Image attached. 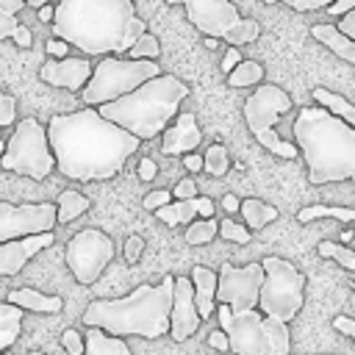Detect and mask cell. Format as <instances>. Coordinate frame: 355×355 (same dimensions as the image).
Wrapping results in <instances>:
<instances>
[{
    "label": "cell",
    "mask_w": 355,
    "mask_h": 355,
    "mask_svg": "<svg viewBox=\"0 0 355 355\" xmlns=\"http://www.w3.org/2000/svg\"><path fill=\"white\" fill-rule=\"evenodd\" d=\"M311 97H313V100H316V105H322L324 111H330V114L341 116L344 122L355 125V105H352L347 97H341V94H336V92L324 89V86H316V89L311 92Z\"/></svg>",
    "instance_id": "obj_27"
},
{
    "label": "cell",
    "mask_w": 355,
    "mask_h": 355,
    "mask_svg": "<svg viewBox=\"0 0 355 355\" xmlns=\"http://www.w3.org/2000/svg\"><path fill=\"white\" fill-rule=\"evenodd\" d=\"M183 239H186V244H191V247H200V244L214 241V239H216V219H214V216H200V222L191 219Z\"/></svg>",
    "instance_id": "obj_30"
},
{
    "label": "cell",
    "mask_w": 355,
    "mask_h": 355,
    "mask_svg": "<svg viewBox=\"0 0 355 355\" xmlns=\"http://www.w3.org/2000/svg\"><path fill=\"white\" fill-rule=\"evenodd\" d=\"M28 355H44V352H36V349H33V352H28Z\"/></svg>",
    "instance_id": "obj_58"
},
{
    "label": "cell",
    "mask_w": 355,
    "mask_h": 355,
    "mask_svg": "<svg viewBox=\"0 0 355 355\" xmlns=\"http://www.w3.org/2000/svg\"><path fill=\"white\" fill-rule=\"evenodd\" d=\"M17 122V100L8 92H0V128H11Z\"/></svg>",
    "instance_id": "obj_35"
},
{
    "label": "cell",
    "mask_w": 355,
    "mask_h": 355,
    "mask_svg": "<svg viewBox=\"0 0 355 355\" xmlns=\"http://www.w3.org/2000/svg\"><path fill=\"white\" fill-rule=\"evenodd\" d=\"M216 236H222L225 241H233V244H250V230L241 222H233V219L216 222Z\"/></svg>",
    "instance_id": "obj_34"
},
{
    "label": "cell",
    "mask_w": 355,
    "mask_h": 355,
    "mask_svg": "<svg viewBox=\"0 0 355 355\" xmlns=\"http://www.w3.org/2000/svg\"><path fill=\"white\" fill-rule=\"evenodd\" d=\"M136 172H139L141 180H153V178L158 175V164H155L153 158H141L139 166H136Z\"/></svg>",
    "instance_id": "obj_46"
},
{
    "label": "cell",
    "mask_w": 355,
    "mask_h": 355,
    "mask_svg": "<svg viewBox=\"0 0 355 355\" xmlns=\"http://www.w3.org/2000/svg\"><path fill=\"white\" fill-rule=\"evenodd\" d=\"M0 8L3 11H11V14H19L25 8V0H0Z\"/></svg>",
    "instance_id": "obj_53"
},
{
    "label": "cell",
    "mask_w": 355,
    "mask_h": 355,
    "mask_svg": "<svg viewBox=\"0 0 355 355\" xmlns=\"http://www.w3.org/2000/svg\"><path fill=\"white\" fill-rule=\"evenodd\" d=\"M55 227V205L53 202H22L11 205L0 200V241L44 233Z\"/></svg>",
    "instance_id": "obj_13"
},
{
    "label": "cell",
    "mask_w": 355,
    "mask_h": 355,
    "mask_svg": "<svg viewBox=\"0 0 355 355\" xmlns=\"http://www.w3.org/2000/svg\"><path fill=\"white\" fill-rule=\"evenodd\" d=\"M200 313L194 308V288L191 280L178 275L172 280V302H169V336L175 341H186L191 333H197L200 327Z\"/></svg>",
    "instance_id": "obj_15"
},
{
    "label": "cell",
    "mask_w": 355,
    "mask_h": 355,
    "mask_svg": "<svg viewBox=\"0 0 355 355\" xmlns=\"http://www.w3.org/2000/svg\"><path fill=\"white\" fill-rule=\"evenodd\" d=\"M8 39H14V44H17V47H22V50H28V47L33 44V33H31L22 22H17V28L11 31V36H8Z\"/></svg>",
    "instance_id": "obj_41"
},
{
    "label": "cell",
    "mask_w": 355,
    "mask_h": 355,
    "mask_svg": "<svg viewBox=\"0 0 355 355\" xmlns=\"http://www.w3.org/2000/svg\"><path fill=\"white\" fill-rule=\"evenodd\" d=\"M341 19H338V31L344 33V36H349V39H355V8H349V11H344V14H338Z\"/></svg>",
    "instance_id": "obj_42"
},
{
    "label": "cell",
    "mask_w": 355,
    "mask_h": 355,
    "mask_svg": "<svg viewBox=\"0 0 355 355\" xmlns=\"http://www.w3.org/2000/svg\"><path fill=\"white\" fill-rule=\"evenodd\" d=\"M42 3H53V0H25V8H39Z\"/></svg>",
    "instance_id": "obj_56"
},
{
    "label": "cell",
    "mask_w": 355,
    "mask_h": 355,
    "mask_svg": "<svg viewBox=\"0 0 355 355\" xmlns=\"http://www.w3.org/2000/svg\"><path fill=\"white\" fill-rule=\"evenodd\" d=\"M172 200V194L166 191V189H155V191H150L144 200H141V205L147 208V211H155V208H161V205H166Z\"/></svg>",
    "instance_id": "obj_40"
},
{
    "label": "cell",
    "mask_w": 355,
    "mask_h": 355,
    "mask_svg": "<svg viewBox=\"0 0 355 355\" xmlns=\"http://www.w3.org/2000/svg\"><path fill=\"white\" fill-rule=\"evenodd\" d=\"M316 250H319V255L322 258H333V261H338L344 269H355V252H352V247H347V244H336V241H319L316 244Z\"/></svg>",
    "instance_id": "obj_32"
},
{
    "label": "cell",
    "mask_w": 355,
    "mask_h": 355,
    "mask_svg": "<svg viewBox=\"0 0 355 355\" xmlns=\"http://www.w3.org/2000/svg\"><path fill=\"white\" fill-rule=\"evenodd\" d=\"M239 61H241V53H239V47H236V44H227V50L222 53V72L227 75V72H230V69H233Z\"/></svg>",
    "instance_id": "obj_45"
},
{
    "label": "cell",
    "mask_w": 355,
    "mask_h": 355,
    "mask_svg": "<svg viewBox=\"0 0 355 355\" xmlns=\"http://www.w3.org/2000/svg\"><path fill=\"white\" fill-rule=\"evenodd\" d=\"M183 166H186L189 172H200V169H202V155H197L194 150H191V153H183Z\"/></svg>",
    "instance_id": "obj_49"
},
{
    "label": "cell",
    "mask_w": 355,
    "mask_h": 355,
    "mask_svg": "<svg viewBox=\"0 0 355 355\" xmlns=\"http://www.w3.org/2000/svg\"><path fill=\"white\" fill-rule=\"evenodd\" d=\"M0 130H3V128H0Z\"/></svg>",
    "instance_id": "obj_61"
},
{
    "label": "cell",
    "mask_w": 355,
    "mask_h": 355,
    "mask_svg": "<svg viewBox=\"0 0 355 355\" xmlns=\"http://www.w3.org/2000/svg\"><path fill=\"white\" fill-rule=\"evenodd\" d=\"M208 344L214 347V349H227V336H225V330H214L211 336H208Z\"/></svg>",
    "instance_id": "obj_50"
},
{
    "label": "cell",
    "mask_w": 355,
    "mask_h": 355,
    "mask_svg": "<svg viewBox=\"0 0 355 355\" xmlns=\"http://www.w3.org/2000/svg\"><path fill=\"white\" fill-rule=\"evenodd\" d=\"M55 169L72 180H111L139 150V139L105 119L94 105L55 114L47 122Z\"/></svg>",
    "instance_id": "obj_1"
},
{
    "label": "cell",
    "mask_w": 355,
    "mask_h": 355,
    "mask_svg": "<svg viewBox=\"0 0 355 355\" xmlns=\"http://www.w3.org/2000/svg\"><path fill=\"white\" fill-rule=\"evenodd\" d=\"M92 75V61L83 55H61V58H50L42 64L39 78L55 89H67V92H80L86 78Z\"/></svg>",
    "instance_id": "obj_17"
},
{
    "label": "cell",
    "mask_w": 355,
    "mask_h": 355,
    "mask_svg": "<svg viewBox=\"0 0 355 355\" xmlns=\"http://www.w3.org/2000/svg\"><path fill=\"white\" fill-rule=\"evenodd\" d=\"M61 347H64L69 355H83V336H80L78 330L67 327V330L61 333Z\"/></svg>",
    "instance_id": "obj_36"
},
{
    "label": "cell",
    "mask_w": 355,
    "mask_h": 355,
    "mask_svg": "<svg viewBox=\"0 0 355 355\" xmlns=\"http://www.w3.org/2000/svg\"><path fill=\"white\" fill-rule=\"evenodd\" d=\"M175 275H164L158 286H136L119 300H92L83 311V324L103 327L111 336H141L158 338L169 330V302H172Z\"/></svg>",
    "instance_id": "obj_4"
},
{
    "label": "cell",
    "mask_w": 355,
    "mask_h": 355,
    "mask_svg": "<svg viewBox=\"0 0 355 355\" xmlns=\"http://www.w3.org/2000/svg\"><path fill=\"white\" fill-rule=\"evenodd\" d=\"M341 241H352V230H341Z\"/></svg>",
    "instance_id": "obj_57"
},
{
    "label": "cell",
    "mask_w": 355,
    "mask_h": 355,
    "mask_svg": "<svg viewBox=\"0 0 355 355\" xmlns=\"http://www.w3.org/2000/svg\"><path fill=\"white\" fill-rule=\"evenodd\" d=\"M216 214V205H214V200H208V197H200V211H197V216H214Z\"/></svg>",
    "instance_id": "obj_51"
},
{
    "label": "cell",
    "mask_w": 355,
    "mask_h": 355,
    "mask_svg": "<svg viewBox=\"0 0 355 355\" xmlns=\"http://www.w3.org/2000/svg\"><path fill=\"white\" fill-rule=\"evenodd\" d=\"M222 208H225L227 214L239 211V197H236V194H225V197H222Z\"/></svg>",
    "instance_id": "obj_54"
},
{
    "label": "cell",
    "mask_w": 355,
    "mask_h": 355,
    "mask_svg": "<svg viewBox=\"0 0 355 355\" xmlns=\"http://www.w3.org/2000/svg\"><path fill=\"white\" fill-rule=\"evenodd\" d=\"M161 67L155 58H119V55H105L97 64H92V75L86 78L80 97L86 105H100L108 100H116L144 83L147 78L158 75Z\"/></svg>",
    "instance_id": "obj_7"
},
{
    "label": "cell",
    "mask_w": 355,
    "mask_h": 355,
    "mask_svg": "<svg viewBox=\"0 0 355 355\" xmlns=\"http://www.w3.org/2000/svg\"><path fill=\"white\" fill-rule=\"evenodd\" d=\"M89 205H92V200L86 194H80L78 189H64L55 202V225H67V222L78 219L80 214L89 211Z\"/></svg>",
    "instance_id": "obj_25"
},
{
    "label": "cell",
    "mask_w": 355,
    "mask_h": 355,
    "mask_svg": "<svg viewBox=\"0 0 355 355\" xmlns=\"http://www.w3.org/2000/svg\"><path fill=\"white\" fill-rule=\"evenodd\" d=\"M50 22L53 36L83 55H125L147 31V22L133 11V0H58Z\"/></svg>",
    "instance_id": "obj_2"
},
{
    "label": "cell",
    "mask_w": 355,
    "mask_h": 355,
    "mask_svg": "<svg viewBox=\"0 0 355 355\" xmlns=\"http://www.w3.org/2000/svg\"><path fill=\"white\" fill-rule=\"evenodd\" d=\"M3 144H6V141H3V139H0V153H3Z\"/></svg>",
    "instance_id": "obj_59"
},
{
    "label": "cell",
    "mask_w": 355,
    "mask_h": 355,
    "mask_svg": "<svg viewBox=\"0 0 355 355\" xmlns=\"http://www.w3.org/2000/svg\"><path fill=\"white\" fill-rule=\"evenodd\" d=\"M263 3H286L294 11H322L333 0H263Z\"/></svg>",
    "instance_id": "obj_37"
},
{
    "label": "cell",
    "mask_w": 355,
    "mask_h": 355,
    "mask_svg": "<svg viewBox=\"0 0 355 355\" xmlns=\"http://www.w3.org/2000/svg\"><path fill=\"white\" fill-rule=\"evenodd\" d=\"M333 327H336V330H338V333H344V336H349V338H352V336H355V322H352V319H349V316H344V313H341V316H336V319H333Z\"/></svg>",
    "instance_id": "obj_47"
},
{
    "label": "cell",
    "mask_w": 355,
    "mask_h": 355,
    "mask_svg": "<svg viewBox=\"0 0 355 355\" xmlns=\"http://www.w3.org/2000/svg\"><path fill=\"white\" fill-rule=\"evenodd\" d=\"M0 355H8V352H6V349H3V352H0Z\"/></svg>",
    "instance_id": "obj_60"
},
{
    "label": "cell",
    "mask_w": 355,
    "mask_h": 355,
    "mask_svg": "<svg viewBox=\"0 0 355 355\" xmlns=\"http://www.w3.org/2000/svg\"><path fill=\"white\" fill-rule=\"evenodd\" d=\"M263 78V67L258 61H250V58H241L230 72H227V86L233 89H244V86H258Z\"/></svg>",
    "instance_id": "obj_28"
},
{
    "label": "cell",
    "mask_w": 355,
    "mask_h": 355,
    "mask_svg": "<svg viewBox=\"0 0 355 355\" xmlns=\"http://www.w3.org/2000/svg\"><path fill=\"white\" fill-rule=\"evenodd\" d=\"M125 55L128 58H155L158 61V55H161V44H158V39L153 36V33H139V39L125 50Z\"/></svg>",
    "instance_id": "obj_33"
},
{
    "label": "cell",
    "mask_w": 355,
    "mask_h": 355,
    "mask_svg": "<svg viewBox=\"0 0 355 355\" xmlns=\"http://www.w3.org/2000/svg\"><path fill=\"white\" fill-rule=\"evenodd\" d=\"M291 139L308 164L313 186L349 180L355 175V125L322 105H305L297 111Z\"/></svg>",
    "instance_id": "obj_3"
},
{
    "label": "cell",
    "mask_w": 355,
    "mask_h": 355,
    "mask_svg": "<svg viewBox=\"0 0 355 355\" xmlns=\"http://www.w3.org/2000/svg\"><path fill=\"white\" fill-rule=\"evenodd\" d=\"M6 300L33 313H58L64 308V300L58 294H42L36 288H11Z\"/></svg>",
    "instance_id": "obj_20"
},
{
    "label": "cell",
    "mask_w": 355,
    "mask_h": 355,
    "mask_svg": "<svg viewBox=\"0 0 355 355\" xmlns=\"http://www.w3.org/2000/svg\"><path fill=\"white\" fill-rule=\"evenodd\" d=\"M239 211L244 216L241 225L247 230H261L263 225H269V222H275L280 216V211L275 205H269V202H263L258 197H244V202H239Z\"/></svg>",
    "instance_id": "obj_24"
},
{
    "label": "cell",
    "mask_w": 355,
    "mask_h": 355,
    "mask_svg": "<svg viewBox=\"0 0 355 355\" xmlns=\"http://www.w3.org/2000/svg\"><path fill=\"white\" fill-rule=\"evenodd\" d=\"M324 216H333L338 222H352L355 208H349V205H308L297 214L300 222H313V219H324Z\"/></svg>",
    "instance_id": "obj_29"
},
{
    "label": "cell",
    "mask_w": 355,
    "mask_h": 355,
    "mask_svg": "<svg viewBox=\"0 0 355 355\" xmlns=\"http://www.w3.org/2000/svg\"><path fill=\"white\" fill-rule=\"evenodd\" d=\"M208 50H216V44H219V39L216 36H205V42H202Z\"/></svg>",
    "instance_id": "obj_55"
},
{
    "label": "cell",
    "mask_w": 355,
    "mask_h": 355,
    "mask_svg": "<svg viewBox=\"0 0 355 355\" xmlns=\"http://www.w3.org/2000/svg\"><path fill=\"white\" fill-rule=\"evenodd\" d=\"M202 141V130L197 125V116L191 111H180L172 116V122L161 130V153L164 155H183L197 150Z\"/></svg>",
    "instance_id": "obj_18"
},
{
    "label": "cell",
    "mask_w": 355,
    "mask_h": 355,
    "mask_svg": "<svg viewBox=\"0 0 355 355\" xmlns=\"http://www.w3.org/2000/svg\"><path fill=\"white\" fill-rule=\"evenodd\" d=\"M64 258H67L72 277L83 286H92L105 272V266L114 261V241L108 233L97 227H86V230H78L67 241Z\"/></svg>",
    "instance_id": "obj_11"
},
{
    "label": "cell",
    "mask_w": 355,
    "mask_h": 355,
    "mask_svg": "<svg viewBox=\"0 0 355 355\" xmlns=\"http://www.w3.org/2000/svg\"><path fill=\"white\" fill-rule=\"evenodd\" d=\"M288 111H291V97H288V92H283L275 83H258V89L244 100V122H247L250 133L255 136V141L261 147H266L272 155L291 161L300 153H297L294 141H288L277 133V122Z\"/></svg>",
    "instance_id": "obj_6"
},
{
    "label": "cell",
    "mask_w": 355,
    "mask_h": 355,
    "mask_svg": "<svg viewBox=\"0 0 355 355\" xmlns=\"http://www.w3.org/2000/svg\"><path fill=\"white\" fill-rule=\"evenodd\" d=\"M22 333V308L3 300L0 302V352L8 349Z\"/></svg>",
    "instance_id": "obj_26"
},
{
    "label": "cell",
    "mask_w": 355,
    "mask_h": 355,
    "mask_svg": "<svg viewBox=\"0 0 355 355\" xmlns=\"http://www.w3.org/2000/svg\"><path fill=\"white\" fill-rule=\"evenodd\" d=\"M86 327L89 330L83 333V355H130V347L125 344L122 336H111L94 324Z\"/></svg>",
    "instance_id": "obj_21"
},
{
    "label": "cell",
    "mask_w": 355,
    "mask_h": 355,
    "mask_svg": "<svg viewBox=\"0 0 355 355\" xmlns=\"http://www.w3.org/2000/svg\"><path fill=\"white\" fill-rule=\"evenodd\" d=\"M222 330L227 336V352H233V355H272L269 336L263 327V313L258 308L233 311L230 322Z\"/></svg>",
    "instance_id": "obj_14"
},
{
    "label": "cell",
    "mask_w": 355,
    "mask_h": 355,
    "mask_svg": "<svg viewBox=\"0 0 355 355\" xmlns=\"http://www.w3.org/2000/svg\"><path fill=\"white\" fill-rule=\"evenodd\" d=\"M263 280L261 263H247V266H230L222 263L216 272V302H227L230 311H244L258 305V288Z\"/></svg>",
    "instance_id": "obj_12"
},
{
    "label": "cell",
    "mask_w": 355,
    "mask_h": 355,
    "mask_svg": "<svg viewBox=\"0 0 355 355\" xmlns=\"http://www.w3.org/2000/svg\"><path fill=\"white\" fill-rule=\"evenodd\" d=\"M55 241L53 230L44 233H31V236H19V239H8L0 241V277H11L17 272H22V266L42 250H47Z\"/></svg>",
    "instance_id": "obj_16"
},
{
    "label": "cell",
    "mask_w": 355,
    "mask_h": 355,
    "mask_svg": "<svg viewBox=\"0 0 355 355\" xmlns=\"http://www.w3.org/2000/svg\"><path fill=\"white\" fill-rule=\"evenodd\" d=\"M169 6H183L186 19L205 36L225 39L227 44H252L261 36V22L241 17L230 0H166Z\"/></svg>",
    "instance_id": "obj_9"
},
{
    "label": "cell",
    "mask_w": 355,
    "mask_h": 355,
    "mask_svg": "<svg viewBox=\"0 0 355 355\" xmlns=\"http://www.w3.org/2000/svg\"><path fill=\"white\" fill-rule=\"evenodd\" d=\"M311 36H313L316 42H322L327 50H333V55L344 58L347 64H355V39L344 36L336 25L316 22V25H311Z\"/></svg>",
    "instance_id": "obj_22"
},
{
    "label": "cell",
    "mask_w": 355,
    "mask_h": 355,
    "mask_svg": "<svg viewBox=\"0 0 355 355\" xmlns=\"http://www.w3.org/2000/svg\"><path fill=\"white\" fill-rule=\"evenodd\" d=\"M0 166L8 172H19L25 178H33V180H44L55 169L47 130L39 119L25 116L14 122V130L0 153Z\"/></svg>",
    "instance_id": "obj_10"
},
{
    "label": "cell",
    "mask_w": 355,
    "mask_h": 355,
    "mask_svg": "<svg viewBox=\"0 0 355 355\" xmlns=\"http://www.w3.org/2000/svg\"><path fill=\"white\" fill-rule=\"evenodd\" d=\"M44 50H47V55H53V58H61V55H69V44H67L64 39H58V36H53V39H47V42H44Z\"/></svg>",
    "instance_id": "obj_43"
},
{
    "label": "cell",
    "mask_w": 355,
    "mask_h": 355,
    "mask_svg": "<svg viewBox=\"0 0 355 355\" xmlns=\"http://www.w3.org/2000/svg\"><path fill=\"white\" fill-rule=\"evenodd\" d=\"M197 211H200V197L194 194V197H186V200H169L166 205L155 208L153 214H155L164 225L178 227V225H189V222L197 216Z\"/></svg>",
    "instance_id": "obj_23"
},
{
    "label": "cell",
    "mask_w": 355,
    "mask_h": 355,
    "mask_svg": "<svg viewBox=\"0 0 355 355\" xmlns=\"http://www.w3.org/2000/svg\"><path fill=\"white\" fill-rule=\"evenodd\" d=\"M202 169H205L208 175H214V178H222V175L230 169V155H227V150H225L222 144H211V147L205 150V155H202Z\"/></svg>",
    "instance_id": "obj_31"
},
{
    "label": "cell",
    "mask_w": 355,
    "mask_h": 355,
    "mask_svg": "<svg viewBox=\"0 0 355 355\" xmlns=\"http://www.w3.org/2000/svg\"><path fill=\"white\" fill-rule=\"evenodd\" d=\"M141 250H144V239H141L139 233H130V236L125 239V258H128L130 263H136V261L141 258Z\"/></svg>",
    "instance_id": "obj_38"
},
{
    "label": "cell",
    "mask_w": 355,
    "mask_h": 355,
    "mask_svg": "<svg viewBox=\"0 0 355 355\" xmlns=\"http://www.w3.org/2000/svg\"><path fill=\"white\" fill-rule=\"evenodd\" d=\"M324 8H327V14H333V17H338V14H344V11H349V8H355V0H333V3H327Z\"/></svg>",
    "instance_id": "obj_48"
},
{
    "label": "cell",
    "mask_w": 355,
    "mask_h": 355,
    "mask_svg": "<svg viewBox=\"0 0 355 355\" xmlns=\"http://www.w3.org/2000/svg\"><path fill=\"white\" fill-rule=\"evenodd\" d=\"M17 22H19V19H17V14H11V11H3V8H0V42L11 36V31L17 28Z\"/></svg>",
    "instance_id": "obj_44"
},
{
    "label": "cell",
    "mask_w": 355,
    "mask_h": 355,
    "mask_svg": "<svg viewBox=\"0 0 355 355\" xmlns=\"http://www.w3.org/2000/svg\"><path fill=\"white\" fill-rule=\"evenodd\" d=\"M191 288H194V308L200 313V319H211L214 316V308H216V272L208 269V266H191Z\"/></svg>",
    "instance_id": "obj_19"
},
{
    "label": "cell",
    "mask_w": 355,
    "mask_h": 355,
    "mask_svg": "<svg viewBox=\"0 0 355 355\" xmlns=\"http://www.w3.org/2000/svg\"><path fill=\"white\" fill-rule=\"evenodd\" d=\"M53 8H55V6L42 3V6L36 8V19H39V22H50V19H53Z\"/></svg>",
    "instance_id": "obj_52"
},
{
    "label": "cell",
    "mask_w": 355,
    "mask_h": 355,
    "mask_svg": "<svg viewBox=\"0 0 355 355\" xmlns=\"http://www.w3.org/2000/svg\"><path fill=\"white\" fill-rule=\"evenodd\" d=\"M186 97H189V86L180 78L169 72H158L144 83H139L136 89H130L128 94L100 103L94 108L105 119H111L114 125L125 128L139 141H144V139H155L172 122V116L178 114Z\"/></svg>",
    "instance_id": "obj_5"
},
{
    "label": "cell",
    "mask_w": 355,
    "mask_h": 355,
    "mask_svg": "<svg viewBox=\"0 0 355 355\" xmlns=\"http://www.w3.org/2000/svg\"><path fill=\"white\" fill-rule=\"evenodd\" d=\"M263 280L258 288V311L266 316H277L283 322H291L305 302V283L308 277L280 255H266L261 261Z\"/></svg>",
    "instance_id": "obj_8"
},
{
    "label": "cell",
    "mask_w": 355,
    "mask_h": 355,
    "mask_svg": "<svg viewBox=\"0 0 355 355\" xmlns=\"http://www.w3.org/2000/svg\"><path fill=\"white\" fill-rule=\"evenodd\" d=\"M169 194H172V200L194 197V194H197V183H194V178H183V180H178V183H175V189H172Z\"/></svg>",
    "instance_id": "obj_39"
}]
</instances>
